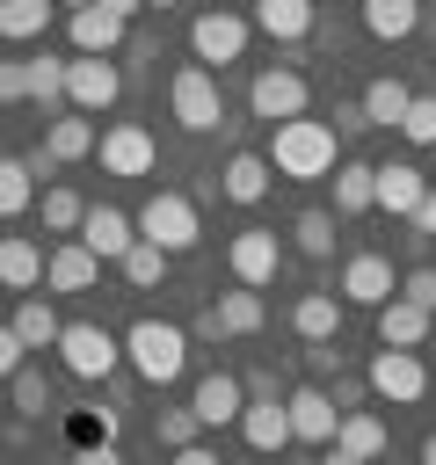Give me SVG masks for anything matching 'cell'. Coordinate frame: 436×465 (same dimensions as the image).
Masks as SVG:
<instances>
[{"label":"cell","instance_id":"1","mask_svg":"<svg viewBox=\"0 0 436 465\" xmlns=\"http://www.w3.org/2000/svg\"><path fill=\"white\" fill-rule=\"evenodd\" d=\"M283 182H327L334 174V160H342V138H334V124H320V116H291V124H269V153H262Z\"/></svg>","mask_w":436,"mask_h":465},{"label":"cell","instance_id":"2","mask_svg":"<svg viewBox=\"0 0 436 465\" xmlns=\"http://www.w3.org/2000/svg\"><path fill=\"white\" fill-rule=\"evenodd\" d=\"M124 356H131V371H138L145 385H174V378L189 371V334L167 327V320H138V327L124 334Z\"/></svg>","mask_w":436,"mask_h":465},{"label":"cell","instance_id":"3","mask_svg":"<svg viewBox=\"0 0 436 465\" xmlns=\"http://www.w3.org/2000/svg\"><path fill=\"white\" fill-rule=\"evenodd\" d=\"M247 36H254V22H247V15H225V7H203V15L189 22V51H196L203 73L240 65V58H247Z\"/></svg>","mask_w":436,"mask_h":465},{"label":"cell","instance_id":"4","mask_svg":"<svg viewBox=\"0 0 436 465\" xmlns=\"http://www.w3.org/2000/svg\"><path fill=\"white\" fill-rule=\"evenodd\" d=\"M116 356H124V341H116L109 327H94V320H73V327L58 334V363H65V378H80V385H102V378L116 371Z\"/></svg>","mask_w":436,"mask_h":465},{"label":"cell","instance_id":"5","mask_svg":"<svg viewBox=\"0 0 436 465\" xmlns=\"http://www.w3.org/2000/svg\"><path fill=\"white\" fill-rule=\"evenodd\" d=\"M138 240H153L160 254H189V247L203 240V225H196V203H189V196H174V189H160V196L138 211Z\"/></svg>","mask_w":436,"mask_h":465},{"label":"cell","instance_id":"6","mask_svg":"<svg viewBox=\"0 0 436 465\" xmlns=\"http://www.w3.org/2000/svg\"><path fill=\"white\" fill-rule=\"evenodd\" d=\"M305 102H312V87H305L298 65H262V73L247 80V109H254L262 124H291V116H305Z\"/></svg>","mask_w":436,"mask_h":465},{"label":"cell","instance_id":"7","mask_svg":"<svg viewBox=\"0 0 436 465\" xmlns=\"http://www.w3.org/2000/svg\"><path fill=\"white\" fill-rule=\"evenodd\" d=\"M167 102H174V124H182V131H218V124H225L218 73H203V65H182V73L167 80Z\"/></svg>","mask_w":436,"mask_h":465},{"label":"cell","instance_id":"8","mask_svg":"<svg viewBox=\"0 0 436 465\" xmlns=\"http://www.w3.org/2000/svg\"><path fill=\"white\" fill-rule=\"evenodd\" d=\"M363 385L378 400H392V407H414V400H429V363L414 349H378L371 371H363Z\"/></svg>","mask_w":436,"mask_h":465},{"label":"cell","instance_id":"9","mask_svg":"<svg viewBox=\"0 0 436 465\" xmlns=\"http://www.w3.org/2000/svg\"><path fill=\"white\" fill-rule=\"evenodd\" d=\"M262 320H269V305H262V291H218L211 305H203V320H196V341H225V334H262Z\"/></svg>","mask_w":436,"mask_h":465},{"label":"cell","instance_id":"10","mask_svg":"<svg viewBox=\"0 0 436 465\" xmlns=\"http://www.w3.org/2000/svg\"><path fill=\"white\" fill-rule=\"evenodd\" d=\"M116 94H124V73H116V58H65V109L94 116V109H109Z\"/></svg>","mask_w":436,"mask_h":465},{"label":"cell","instance_id":"11","mask_svg":"<svg viewBox=\"0 0 436 465\" xmlns=\"http://www.w3.org/2000/svg\"><path fill=\"white\" fill-rule=\"evenodd\" d=\"M94 262H124L131 254V240H138V218H124L116 203H87V218H80V232H73Z\"/></svg>","mask_w":436,"mask_h":465},{"label":"cell","instance_id":"12","mask_svg":"<svg viewBox=\"0 0 436 465\" xmlns=\"http://www.w3.org/2000/svg\"><path fill=\"white\" fill-rule=\"evenodd\" d=\"M225 262H233V283H247V291H262V283H276V262H283V240H276V232H262V225H247V232H233V247H225Z\"/></svg>","mask_w":436,"mask_h":465},{"label":"cell","instance_id":"13","mask_svg":"<svg viewBox=\"0 0 436 465\" xmlns=\"http://www.w3.org/2000/svg\"><path fill=\"white\" fill-rule=\"evenodd\" d=\"M385 298H400V276H392V262H385V254H349V262H342V305H363V312H378Z\"/></svg>","mask_w":436,"mask_h":465},{"label":"cell","instance_id":"14","mask_svg":"<svg viewBox=\"0 0 436 465\" xmlns=\"http://www.w3.org/2000/svg\"><path fill=\"white\" fill-rule=\"evenodd\" d=\"M94 153H102V174H153V131L145 124H109L94 138Z\"/></svg>","mask_w":436,"mask_h":465},{"label":"cell","instance_id":"15","mask_svg":"<svg viewBox=\"0 0 436 465\" xmlns=\"http://www.w3.org/2000/svg\"><path fill=\"white\" fill-rule=\"evenodd\" d=\"M240 407H247V385H240L233 371H203V378H196V392H189V414H196L203 429L240 421Z\"/></svg>","mask_w":436,"mask_h":465},{"label":"cell","instance_id":"16","mask_svg":"<svg viewBox=\"0 0 436 465\" xmlns=\"http://www.w3.org/2000/svg\"><path fill=\"white\" fill-rule=\"evenodd\" d=\"M283 414H291V443H334V421H342L334 392H320V385H298V392L283 400Z\"/></svg>","mask_w":436,"mask_h":465},{"label":"cell","instance_id":"17","mask_svg":"<svg viewBox=\"0 0 436 465\" xmlns=\"http://www.w3.org/2000/svg\"><path fill=\"white\" fill-rule=\"evenodd\" d=\"M124 29H131V22H124V15H109L102 0H94V7H80V15H65V36H73V51H80V58H116Z\"/></svg>","mask_w":436,"mask_h":465},{"label":"cell","instance_id":"18","mask_svg":"<svg viewBox=\"0 0 436 465\" xmlns=\"http://www.w3.org/2000/svg\"><path fill=\"white\" fill-rule=\"evenodd\" d=\"M421 196H429V174H421L414 160H385V167H378V211L414 218V211H421Z\"/></svg>","mask_w":436,"mask_h":465},{"label":"cell","instance_id":"19","mask_svg":"<svg viewBox=\"0 0 436 465\" xmlns=\"http://www.w3.org/2000/svg\"><path fill=\"white\" fill-rule=\"evenodd\" d=\"M94 283H102V262L80 240H65V247L44 254V291H94Z\"/></svg>","mask_w":436,"mask_h":465},{"label":"cell","instance_id":"20","mask_svg":"<svg viewBox=\"0 0 436 465\" xmlns=\"http://www.w3.org/2000/svg\"><path fill=\"white\" fill-rule=\"evenodd\" d=\"M385 421L371 414V407H342V421H334V450H349V458H363V465H378L385 458Z\"/></svg>","mask_w":436,"mask_h":465},{"label":"cell","instance_id":"21","mask_svg":"<svg viewBox=\"0 0 436 465\" xmlns=\"http://www.w3.org/2000/svg\"><path fill=\"white\" fill-rule=\"evenodd\" d=\"M262 36H276V44H305L312 36V0H254V15H247Z\"/></svg>","mask_w":436,"mask_h":465},{"label":"cell","instance_id":"22","mask_svg":"<svg viewBox=\"0 0 436 465\" xmlns=\"http://www.w3.org/2000/svg\"><path fill=\"white\" fill-rule=\"evenodd\" d=\"M269 174H276V167H269L262 153H233V160L218 167V196H225V203H262V196H269Z\"/></svg>","mask_w":436,"mask_h":465},{"label":"cell","instance_id":"23","mask_svg":"<svg viewBox=\"0 0 436 465\" xmlns=\"http://www.w3.org/2000/svg\"><path fill=\"white\" fill-rule=\"evenodd\" d=\"M334 218H356V211H371L378 203V167L371 160H334Z\"/></svg>","mask_w":436,"mask_h":465},{"label":"cell","instance_id":"24","mask_svg":"<svg viewBox=\"0 0 436 465\" xmlns=\"http://www.w3.org/2000/svg\"><path fill=\"white\" fill-rule=\"evenodd\" d=\"M429 320H436V312H421V305H407V298H385V305H378V349H421V341H429Z\"/></svg>","mask_w":436,"mask_h":465},{"label":"cell","instance_id":"25","mask_svg":"<svg viewBox=\"0 0 436 465\" xmlns=\"http://www.w3.org/2000/svg\"><path fill=\"white\" fill-rule=\"evenodd\" d=\"M240 436H247L254 458H269V450L291 443V414H283L276 400H247V407H240Z\"/></svg>","mask_w":436,"mask_h":465},{"label":"cell","instance_id":"26","mask_svg":"<svg viewBox=\"0 0 436 465\" xmlns=\"http://www.w3.org/2000/svg\"><path fill=\"white\" fill-rule=\"evenodd\" d=\"M36 153H51L58 167H65V160H87V153H94V124H87L80 109H65V116L44 124V145H36Z\"/></svg>","mask_w":436,"mask_h":465},{"label":"cell","instance_id":"27","mask_svg":"<svg viewBox=\"0 0 436 465\" xmlns=\"http://www.w3.org/2000/svg\"><path fill=\"white\" fill-rule=\"evenodd\" d=\"M291 327H298V341H334L342 334V298L334 291H305L291 305Z\"/></svg>","mask_w":436,"mask_h":465},{"label":"cell","instance_id":"28","mask_svg":"<svg viewBox=\"0 0 436 465\" xmlns=\"http://www.w3.org/2000/svg\"><path fill=\"white\" fill-rule=\"evenodd\" d=\"M0 283H7V291H36V283H44V247L22 240V232H7V240H0Z\"/></svg>","mask_w":436,"mask_h":465},{"label":"cell","instance_id":"29","mask_svg":"<svg viewBox=\"0 0 436 465\" xmlns=\"http://www.w3.org/2000/svg\"><path fill=\"white\" fill-rule=\"evenodd\" d=\"M363 29L385 44H407L421 29V0H363Z\"/></svg>","mask_w":436,"mask_h":465},{"label":"cell","instance_id":"30","mask_svg":"<svg viewBox=\"0 0 436 465\" xmlns=\"http://www.w3.org/2000/svg\"><path fill=\"white\" fill-rule=\"evenodd\" d=\"M407 102H414V87L385 73V80H371V87H363V124H378V131H400Z\"/></svg>","mask_w":436,"mask_h":465},{"label":"cell","instance_id":"31","mask_svg":"<svg viewBox=\"0 0 436 465\" xmlns=\"http://www.w3.org/2000/svg\"><path fill=\"white\" fill-rule=\"evenodd\" d=\"M7 327L22 334V349H58V334H65V320H58V312H51L44 298H22Z\"/></svg>","mask_w":436,"mask_h":465},{"label":"cell","instance_id":"32","mask_svg":"<svg viewBox=\"0 0 436 465\" xmlns=\"http://www.w3.org/2000/svg\"><path fill=\"white\" fill-rule=\"evenodd\" d=\"M44 22H51V0H0V44L44 36Z\"/></svg>","mask_w":436,"mask_h":465},{"label":"cell","instance_id":"33","mask_svg":"<svg viewBox=\"0 0 436 465\" xmlns=\"http://www.w3.org/2000/svg\"><path fill=\"white\" fill-rule=\"evenodd\" d=\"M36 203V174H29V160H7L0 153V218H22Z\"/></svg>","mask_w":436,"mask_h":465},{"label":"cell","instance_id":"34","mask_svg":"<svg viewBox=\"0 0 436 465\" xmlns=\"http://www.w3.org/2000/svg\"><path fill=\"white\" fill-rule=\"evenodd\" d=\"M80 218H87V196L65 189V182H51L44 189V232H80Z\"/></svg>","mask_w":436,"mask_h":465},{"label":"cell","instance_id":"35","mask_svg":"<svg viewBox=\"0 0 436 465\" xmlns=\"http://www.w3.org/2000/svg\"><path fill=\"white\" fill-rule=\"evenodd\" d=\"M291 240H298V254L327 262V254H334V211H298V218H291Z\"/></svg>","mask_w":436,"mask_h":465},{"label":"cell","instance_id":"36","mask_svg":"<svg viewBox=\"0 0 436 465\" xmlns=\"http://www.w3.org/2000/svg\"><path fill=\"white\" fill-rule=\"evenodd\" d=\"M167 262H174V254H160L153 240H131V254H124L116 269H124V283H131V291H153V283L167 276Z\"/></svg>","mask_w":436,"mask_h":465},{"label":"cell","instance_id":"37","mask_svg":"<svg viewBox=\"0 0 436 465\" xmlns=\"http://www.w3.org/2000/svg\"><path fill=\"white\" fill-rule=\"evenodd\" d=\"M29 102H65V58H29Z\"/></svg>","mask_w":436,"mask_h":465},{"label":"cell","instance_id":"38","mask_svg":"<svg viewBox=\"0 0 436 465\" xmlns=\"http://www.w3.org/2000/svg\"><path fill=\"white\" fill-rule=\"evenodd\" d=\"M7 385H15V414H29V421H36V414H51V385H44V371H29V363H22Z\"/></svg>","mask_w":436,"mask_h":465},{"label":"cell","instance_id":"39","mask_svg":"<svg viewBox=\"0 0 436 465\" xmlns=\"http://www.w3.org/2000/svg\"><path fill=\"white\" fill-rule=\"evenodd\" d=\"M400 138H407V145H436V94H414V102H407Z\"/></svg>","mask_w":436,"mask_h":465},{"label":"cell","instance_id":"40","mask_svg":"<svg viewBox=\"0 0 436 465\" xmlns=\"http://www.w3.org/2000/svg\"><path fill=\"white\" fill-rule=\"evenodd\" d=\"M196 429H203V421H196L189 407H160V421H153V436H160L167 450H182V443H196Z\"/></svg>","mask_w":436,"mask_h":465},{"label":"cell","instance_id":"41","mask_svg":"<svg viewBox=\"0 0 436 465\" xmlns=\"http://www.w3.org/2000/svg\"><path fill=\"white\" fill-rule=\"evenodd\" d=\"M400 298H407V305H421V312H436V269H429V262H421V269H407V276H400Z\"/></svg>","mask_w":436,"mask_h":465},{"label":"cell","instance_id":"42","mask_svg":"<svg viewBox=\"0 0 436 465\" xmlns=\"http://www.w3.org/2000/svg\"><path fill=\"white\" fill-rule=\"evenodd\" d=\"M0 102H29V58H0Z\"/></svg>","mask_w":436,"mask_h":465},{"label":"cell","instance_id":"43","mask_svg":"<svg viewBox=\"0 0 436 465\" xmlns=\"http://www.w3.org/2000/svg\"><path fill=\"white\" fill-rule=\"evenodd\" d=\"M22 363H29V349H22V334H15V327H0V378H15Z\"/></svg>","mask_w":436,"mask_h":465},{"label":"cell","instance_id":"44","mask_svg":"<svg viewBox=\"0 0 436 465\" xmlns=\"http://www.w3.org/2000/svg\"><path fill=\"white\" fill-rule=\"evenodd\" d=\"M73 465H124V458H116V443H80Z\"/></svg>","mask_w":436,"mask_h":465},{"label":"cell","instance_id":"45","mask_svg":"<svg viewBox=\"0 0 436 465\" xmlns=\"http://www.w3.org/2000/svg\"><path fill=\"white\" fill-rule=\"evenodd\" d=\"M174 465H225V458H218L211 443H182V450H174Z\"/></svg>","mask_w":436,"mask_h":465},{"label":"cell","instance_id":"46","mask_svg":"<svg viewBox=\"0 0 436 465\" xmlns=\"http://www.w3.org/2000/svg\"><path fill=\"white\" fill-rule=\"evenodd\" d=\"M342 131H363V102H342V109H334V138H342Z\"/></svg>","mask_w":436,"mask_h":465},{"label":"cell","instance_id":"47","mask_svg":"<svg viewBox=\"0 0 436 465\" xmlns=\"http://www.w3.org/2000/svg\"><path fill=\"white\" fill-rule=\"evenodd\" d=\"M414 232H421V240H436V189L421 196V211H414Z\"/></svg>","mask_w":436,"mask_h":465},{"label":"cell","instance_id":"48","mask_svg":"<svg viewBox=\"0 0 436 465\" xmlns=\"http://www.w3.org/2000/svg\"><path fill=\"white\" fill-rule=\"evenodd\" d=\"M240 385H247V400H276V378H269V371H254V378H240Z\"/></svg>","mask_w":436,"mask_h":465},{"label":"cell","instance_id":"49","mask_svg":"<svg viewBox=\"0 0 436 465\" xmlns=\"http://www.w3.org/2000/svg\"><path fill=\"white\" fill-rule=\"evenodd\" d=\"M102 7H109V15H124V22H131V15H138V7H145V0H102Z\"/></svg>","mask_w":436,"mask_h":465},{"label":"cell","instance_id":"50","mask_svg":"<svg viewBox=\"0 0 436 465\" xmlns=\"http://www.w3.org/2000/svg\"><path fill=\"white\" fill-rule=\"evenodd\" d=\"M320 465H363V458H349V450H327V458H320Z\"/></svg>","mask_w":436,"mask_h":465},{"label":"cell","instance_id":"51","mask_svg":"<svg viewBox=\"0 0 436 465\" xmlns=\"http://www.w3.org/2000/svg\"><path fill=\"white\" fill-rule=\"evenodd\" d=\"M421 465H436V429H429V436H421Z\"/></svg>","mask_w":436,"mask_h":465},{"label":"cell","instance_id":"52","mask_svg":"<svg viewBox=\"0 0 436 465\" xmlns=\"http://www.w3.org/2000/svg\"><path fill=\"white\" fill-rule=\"evenodd\" d=\"M58 7H65V15H80V7H94V0H58Z\"/></svg>","mask_w":436,"mask_h":465},{"label":"cell","instance_id":"53","mask_svg":"<svg viewBox=\"0 0 436 465\" xmlns=\"http://www.w3.org/2000/svg\"><path fill=\"white\" fill-rule=\"evenodd\" d=\"M145 7H160V15H167V7H174V0H145Z\"/></svg>","mask_w":436,"mask_h":465},{"label":"cell","instance_id":"54","mask_svg":"<svg viewBox=\"0 0 436 465\" xmlns=\"http://www.w3.org/2000/svg\"><path fill=\"white\" fill-rule=\"evenodd\" d=\"M291 465H312V458H291Z\"/></svg>","mask_w":436,"mask_h":465},{"label":"cell","instance_id":"55","mask_svg":"<svg viewBox=\"0 0 436 465\" xmlns=\"http://www.w3.org/2000/svg\"><path fill=\"white\" fill-rule=\"evenodd\" d=\"M421 7H436V0H421Z\"/></svg>","mask_w":436,"mask_h":465},{"label":"cell","instance_id":"56","mask_svg":"<svg viewBox=\"0 0 436 465\" xmlns=\"http://www.w3.org/2000/svg\"><path fill=\"white\" fill-rule=\"evenodd\" d=\"M0 465H7V458H0Z\"/></svg>","mask_w":436,"mask_h":465}]
</instances>
